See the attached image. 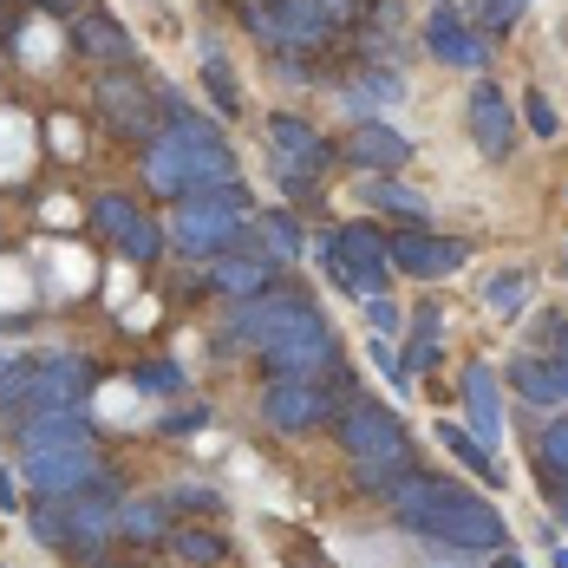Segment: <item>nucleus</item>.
Segmentation results:
<instances>
[{"mask_svg":"<svg viewBox=\"0 0 568 568\" xmlns=\"http://www.w3.org/2000/svg\"><path fill=\"white\" fill-rule=\"evenodd\" d=\"M366 203L393 210L398 223L425 229V196H418V190H405V183H393V176H366Z\"/></svg>","mask_w":568,"mask_h":568,"instance_id":"bb28decb","label":"nucleus"},{"mask_svg":"<svg viewBox=\"0 0 568 568\" xmlns=\"http://www.w3.org/2000/svg\"><path fill=\"white\" fill-rule=\"evenodd\" d=\"M386 255H393V268H405L412 282H445V275H457L470 262V242L432 235V229H405V235L386 242Z\"/></svg>","mask_w":568,"mask_h":568,"instance_id":"4468645a","label":"nucleus"},{"mask_svg":"<svg viewBox=\"0 0 568 568\" xmlns=\"http://www.w3.org/2000/svg\"><path fill=\"white\" fill-rule=\"evenodd\" d=\"M131 386H138V393H183V373H176L171 359H138V366H131Z\"/></svg>","mask_w":568,"mask_h":568,"instance_id":"72a5a7b5","label":"nucleus"},{"mask_svg":"<svg viewBox=\"0 0 568 568\" xmlns=\"http://www.w3.org/2000/svg\"><path fill=\"white\" fill-rule=\"evenodd\" d=\"M131 223H138V203H131V196L105 190V196L92 203V229H99L105 242H124V235H131Z\"/></svg>","mask_w":568,"mask_h":568,"instance_id":"cd10ccee","label":"nucleus"},{"mask_svg":"<svg viewBox=\"0 0 568 568\" xmlns=\"http://www.w3.org/2000/svg\"><path fill=\"white\" fill-rule=\"evenodd\" d=\"M242 27L275 53H314L341 33V13L327 0H242Z\"/></svg>","mask_w":568,"mask_h":568,"instance_id":"20e7f679","label":"nucleus"},{"mask_svg":"<svg viewBox=\"0 0 568 568\" xmlns=\"http://www.w3.org/2000/svg\"><path fill=\"white\" fill-rule=\"evenodd\" d=\"M366 314H373V327H379V334H393V327H398V307L386 301V294H373V301H366Z\"/></svg>","mask_w":568,"mask_h":568,"instance_id":"a19ab883","label":"nucleus"},{"mask_svg":"<svg viewBox=\"0 0 568 568\" xmlns=\"http://www.w3.org/2000/svg\"><path fill=\"white\" fill-rule=\"evenodd\" d=\"M425 53L457 65V72H477V65L490 59V40L464 20L457 0H432V7H425Z\"/></svg>","mask_w":568,"mask_h":568,"instance_id":"ddd939ff","label":"nucleus"},{"mask_svg":"<svg viewBox=\"0 0 568 568\" xmlns=\"http://www.w3.org/2000/svg\"><path fill=\"white\" fill-rule=\"evenodd\" d=\"M497 568H529L523 556H510V549H497Z\"/></svg>","mask_w":568,"mask_h":568,"instance_id":"a18cd8bd","label":"nucleus"},{"mask_svg":"<svg viewBox=\"0 0 568 568\" xmlns=\"http://www.w3.org/2000/svg\"><path fill=\"white\" fill-rule=\"evenodd\" d=\"M523 20V0H470V27L490 40V33H510Z\"/></svg>","mask_w":568,"mask_h":568,"instance_id":"473e14b6","label":"nucleus"},{"mask_svg":"<svg viewBox=\"0 0 568 568\" xmlns=\"http://www.w3.org/2000/svg\"><path fill=\"white\" fill-rule=\"evenodd\" d=\"M536 464L549 470V484H568V418H549L536 438Z\"/></svg>","mask_w":568,"mask_h":568,"instance_id":"7c9ffc66","label":"nucleus"},{"mask_svg":"<svg viewBox=\"0 0 568 568\" xmlns=\"http://www.w3.org/2000/svg\"><path fill=\"white\" fill-rule=\"evenodd\" d=\"M171 549L183 556V562H196V568H210V562L229 556V542L216 536V529H171Z\"/></svg>","mask_w":568,"mask_h":568,"instance_id":"c756f323","label":"nucleus"},{"mask_svg":"<svg viewBox=\"0 0 568 568\" xmlns=\"http://www.w3.org/2000/svg\"><path fill=\"white\" fill-rule=\"evenodd\" d=\"M307 307H314V301H307V294H294V287H262V294L235 301L229 334H235L242 346H255V353H262L268 341H282V334L301 321V314H307Z\"/></svg>","mask_w":568,"mask_h":568,"instance_id":"f8f14e48","label":"nucleus"},{"mask_svg":"<svg viewBox=\"0 0 568 568\" xmlns=\"http://www.w3.org/2000/svg\"><path fill=\"white\" fill-rule=\"evenodd\" d=\"M164 118H171V131H158L144 144V183L158 196L183 203V196H210V190L235 183V151L210 118H196L176 92H164Z\"/></svg>","mask_w":568,"mask_h":568,"instance_id":"f03ea898","label":"nucleus"},{"mask_svg":"<svg viewBox=\"0 0 568 568\" xmlns=\"http://www.w3.org/2000/svg\"><path fill=\"white\" fill-rule=\"evenodd\" d=\"M171 510H203V516H216V510H223V497H216L210 484H183V490H171Z\"/></svg>","mask_w":568,"mask_h":568,"instance_id":"4c0bfd02","label":"nucleus"},{"mask_svg":"<svg viewBox=\"0 0 568 568\" xmlns=\"http://www.w3.org/2000/svg\"><path fill=\"white\" fill-rule=\"evenodd\" d=\"M405 158H412V138L393 131L386 118H359L353 138H346V164H353L359 176H398Z\"/></svg>","mask_w":568,"mask_h":568,"instance_id":"dca6fc26","label":"nucleus"},{"mask_svg":"<svg viewBox=\"0 0 568 568\" xmlns=\"http://www.w3.org/2000/svg\"><path fill=\"white\" fill-rule=\"evenodd\" d=\"M203 85H210V105L223 118H242V85H235V72H229L223 47H210V40H203Z\"/></svg>","mask_w":568,"mask_h":568,"instance_id":"a878e982","label":"nucleus"},{"mask_svg":"<svg viewBox=\"0 0 568 568\" xmlns=\"http://www.w3.org/2000/svg\"><path fill=\"white\" fill-rule=\"evenodd\" d=\"M484 301H490L497 314H523V301H529V275H497V282L484 287Z\"/></svg>","mask_w":568,"mask_h":568,"instance_id":"c9c22d12","label":"nucleus"},{"mask_svg":"<svg viewBox=\"0 0 568 568\" xmlns=\"http://www.w3.org/2000/svg\"><path fill=\"white\" fill-rule=\"evenodd\" d=\"M92 105H99V124H105L112 138H131V144H151V138H158V105H151L144 79H131L124 65L99 72Z\"/></svg>","mask_w":568,"mask_h":568,"instance_id":"1a4fd4ad","label":"nucleus"},{"mask_svg":"<svg viewBox=\"0 0 568 568\" xmlns=\"http://www.w3.org/2000/svg\"><path fill=\"white\" fill-rule=\"evenodd\" d=\"M203 425H210V412H203V405H190V412L164 418V432H171V438H183V432H203Z\"/></svg>","mask_w":568,"mask_h":568,"instance_id":"ea45409f","label":"nucleus"},{"mask_svg":"<svg viewBox=\"0 0 568 568\" xmlns=\"http://www.w3.org/2000/svg\"><path fill=\"white\" fill-rule=\"evenodd\" d=\"M0 373H7V359H0Z\"/></svg>","mask_w":568,"mask_h":568,"instance_id":"09e8293b","label":"nucleus"},{"mask_svg":"<svg viewBox=\"0 0 568 568\" xmlns=\"http://www.w3.org/2000/svg\"><path fill=\"white\" fill-rule=\"evenodd\" d=\"M85 398H92V366L85 359H33L27 418H40V412H85Z\"/></svg>","mask_w":568,"mask_h":568,"instance_id":"2eb2a0df","label":"nucleus"},{"mask_svg":"<svg viewBox=\"0 0 568 568\" xmlns=\"http://www.w3.org/2000/svg\"><path fill=\"white\" fill-rule=\"evenodd\" d=\"M398 99H405V79H398V72H386V65H366V72H359V79L341 92V105L353 118H379L386 105H398Z\"/></svg>","mask_w":568,"mask_h":568,"instance_id":"5701e85b","label":"nucleus"},{"mask_svg":"<svg viewBox=\"0 0 568 568\" xmlns=\"http://www.w3.org/2000/svg\"><path fill=\"white\" fill-rule=\"evenodd\" d=\"M33 542H47V549H65L72 536H65V504L59 497H40L33 504Z\"/></svg>","mask_w":568,"mask_h":568,"instance_id":"f704fd0d","label":"nucleus"},{"mask_svg":"<svg viewBox=\"0 0 568 568\" xmlns=\"http://www.w3.org/2000/svg\"><path fill=\"white\" fill-rule=\"evenodd\" d=\"M262 248L275 262H301V223L287 210H262Z\"/></svg>","mask_w":568,"mask_h":568,"instance_id":"c85d7f7f","label":"nucleus"},{"mask_svg":"<svg viewBox=\"0 0 568 568\" xmlns=\"http://www.w3.org/2000/svg\"><path fill=\"white\" fill-rule=\"evenodd\" d=\"M510 393L523 398V405H562V379H556V359L516 353V359H510Z\"/></svg>","mask_w":568,"mask_h":568,"instance_id":"b1692460","label":"nucleus"},{"mask_svg":"<svg viewBox=\"0 0 568 568\" xmlns=\"http://www.w3.org/2000/svg\"><path fill=\"white\" fill-rule=\"evenodd\" d=\"M556 568H568V542H562V549H556Z\"/></svg>","mask_w":568,"mask_h":568,"instance_id":"49530a36","label":"nucleus"},{"mask_svg":"<svg viewBox=\"0 0 568 568\" xmlns=\"http://www.w3.org/2000/svg\"><path fill=\"white\" fill-rule=\"evenodd\" d=\"M92 418L85 412H40V418H20V452H40V445H92Z\"/></svg>","mask_w":568,"mask_h":568,"instance_id":"4be33fe9","label":"nucleus"},{"mask_svg":"<svg viewBox=\"0 0 568 568\" xmlns=\"http://www.w3.org/2000/svg\"><path fill=\"white\" fill-rule=\"evenodd\" d=\"M72 47H79L85 59H99L105 72H112V65H131V59H138L131 33L118 27V20L105 13V7H79V13H72Z\"/></svg>","mask_w":568,"mask_h":568,"instance_id":"a211bd4d","label":"nucleus"},{"mask_svg":"<svg viewBox=\"0 0 568 568\" xmlns=\"http://www.w3.org/2000/svg\"><path fill=\"white\" fill-rule=\"evenodd\" d=\"M398 366H405L412 379H418V373H432V366H438V334H412V346H405V359H398Z\"/></svg>","mask_w":568,"mask_h":568,"instance_id":"e433bc0d","label":"nucleus"},{"mask_svg":"<svg viewBox=\"0 0 568 568\" xmlns=\"http://www.w3.org/2000/svg\"><path fill=\"white\" fill-rule=\"evenodd\" d=\"M268 151H275V176H282V190H294V196H307V190L327 176V164H334V144H327L307 118H294V112L268 118Z\"/></svg>","mask_w":568,"mask_h":568,"instance_id":"6e6552de","label":"nucleus"},{"mask_svg":"<svg viewBox=\"0 0 568 568\" xmlns=\"http://www.w3.org/2000/svg\"><path fill=\"white\" fill-rule=\"evenodd\" d=\"M20 470H27L33 497H72L105 477V457H99V438L92 445H40V452H20Z\"/></svg>","mask_w":568,"mask_h":568,"instance_id":"9d476101","label":"nucleus"},{"mask_svg":"<svg viewBox=\"0 0 568 568\" xmlns=\"http://www.w3.org/2000/svg\"><path fill=\"white\" fill-rule=\"evenodd\" d=\"M438 445L470 470V477H484V484H504V470H497V452L477 438V432H464V425H438Z\"/></svg>","mask_w":568,"mask_h":568,"instance_id":"393cba45","label":"nucleus"},{"mask_svg":"<svg viewBox=\"0 0 568 568\" xmlns=\"http://www.w3.org/2000/svg\"><path fill=\"white\" fill-rule=\"evenodd\" d=\"M248 223V190L242 183H223V190H210V196H183L171 216V242L183 255H223L235 248V235Z\"/></svg>","mask_w":568,"mask_h":568,"instance_id":"39448f33","label":"nucleus"},{"mask_svg":"<svg viewBox=\"0 0 568 568\" xmlns=\"http://www.w3.org/2000/svg\"><path fill=\"white\" fill-rule=\"evenodd\" d=\"M393 516L412 529V536H425V542H445V549H477V556H497V549H510V523L504 510L490 504V497H477L470 484H452V477H425V470H412V477H398L393 484Z\"/></svg>","mask_w":568,"mask_h":568,"instance_id":"f257e3e1","label":"nucleus"},{"mask_svg":"<svg viewBox=\"0 0 568 568\" xmlns=\"http://www.w3.org/2000/svg\"><path fill=\"white\" fill-rule=\"evenodd\" d=\"M523 7H529V0H523Z\"/></svg>","mask_w":568,"mask_h":568,"instance_id":"8fccbe9b","label":"nucleus"},{"mask_svg":"<svg viewBox=\"0 0 568 568\" xmlns=\"http://www.w3.org/2000/svg\"><path fill=\"white\" fill-rule=\"evenodd\" d=\"M341 412V393L334 379H268L262 393V418L275 432H314V425H334Z\"/></svg>","mask_w":568,"mask_h":568,"instance_id":"9b49d317","label":"nucleus"},{"mask_svg":"<svg viewBox=\"0 0 568 568\" xmlns=\"http://www.w3.org/2000/svg\"><path fill=\"white\" fill-rule=\"evenodd\" d=\"M457 393H464V412H470V432L497 452V438H504V398H497V373H490V366H464Z\"/></svg>","mask_w":568,"mask_h":568,"instance_id":"aec40b11","label":"nucleus"},{"mask_svg":"<svg viewBox=\"0 0 568 568\" xmlns=\"http://www.w3.org/2000/svg\"><path fill=\"white\" fill-rule=\"evenodd\" d=\"M13 504H20V490H13V477L0 470V510H13Z\"/></svg>","mask_w":568,"mask_h":568,"instance_id":"79ce46f5","label":"nucleus"},{"mask_svg":"<svg viewBox=\"0 0 568 568\" xmlns=\"http://www.w3.org/2000/svg\"><path fill=\"white\" fill-rule=\"evenodd\" d=\"M464 124H470V138H477V151H484V158H510V144H516V112H510V99H504L497 85H470Z\"/></svg>","mask_w":568,"mask_h":568,"instance_id":"f3484780","label":"nucleus"},{"mask_svg":"<svg viewBox=\"0 0 568 568\" xmlns=\"http://www.w3.org/2000/svg\"><path fill=\"white\" fill-rule=\"evenodd\" d=\"M262 366H268V379H334V373H346L341 341H334V327L321 321V307H307L282 341L262 346Z\"/></svg>","mask_w":568,"mask_h":568,"instance_id":"0eeeda50","label":"nucleus"},{"mask_svg":"<svg viewBox=\"0 0 568 568\" xmlns=\"http://www.w3.org/2000/svg\"><path fill=\"white\" fill-rule=\"evenodd\" d=\"M556 379H562V398H568V346L556 353Z\"/></svg>","mask_w":568,"mask_h":568,"instance_id":"c03bdc74","label":"nucleus"},{"mask_svg":"<svg viewBox=\"0 0 568 568\" xmlns=\"http://www.w3.org/2000/svg\"><path fill=\"white\" fill-rule=\"evenodd\" d=\"M314 255H321V268L334 275V282L353 294V301H373V294H386L393 282V255H386V235L373 223H341L327 229L321 242H314Z\"/></svg>","mask_w":568,"mask_h":568,"instance_id":"7ed1b4c3","label":"nucleus"},{"mask_svg":"<svg viewBox=\"0 0 568 568\" xmlns=\"http://www.w3.org/2000/svg\"><path fill=\"white\" fill-rule=\"evenodd\" d=\"M164 242H171L164 229L151 223V216H138V223H131V235H124L118 248H124V262H138V268H151V262L164 255Z\"/></svg>","mask_w":568,"mask_h":568,"instance_id":"2f4dec72","label":"nucleus"},{"mask_svg":"<svg viewBox=\"0 0 568 568\" xmlns=\"http://www.w3.org/2000/svg\"><path fill=\"white\" fill-rule=\"evenodd\" d=\"M275 255L268 248H223V255H210V287H223L229 301H248V294H262V287H275Z\"/></svg>","mask_w":568,"mask_h":568,"instance_id":"6ab92c4d","label":"nucleus"},{"mask_svg":"<svg viewBox=\"0 0 568 568\" xmlns=\"http://www.w3.org/2000/svg\"><path fill=\"white\" fill-rule=\"evenodd\" d=\"M334 438H341V452L353 457V464H398V470H418V452H412L398 412L373 405V398H353V405L334 412Z\"/></svg>","mask_w":568,"mask_h":568,"instance_id":"423d86ee","label":"nucleus"},{"mask_svg":"<svg viewBox=\"0 0 568 568\" xmlns=\"http://www.w3.org/2000/svg\"><path fill=\"white\" fill-rule=\"evenodd\" d=\"M92 568H112V562H92Z\"/></svg>","mask_w":568,"mask_h":568,"instance_id":"de8ad7c7","label":"nucleus"},{"mask_svg":"<svg viewBox=\"0 0 568 568\" xmlns=\"http://www.w3.org/2000/svg\"><path fill=\"white\" fill-rule=\"evenodd\" d=\"M523 105H529V124H536V138H556V131H562V118L549 112V99H542V92H529Z\"/></svg>","mask_w":568,"mask_h":568,"instance_id":"58836bf2","label":"nucleus"},{"mask_svg":"<svg viewBox=\"0 0 568 568\" xmlns=\"http://www.w3.org/2000/svg\"><path fill=\"white\" fill-rule=\"evenodd\" d=\"M40 13H79V0H33Z\"/></svg>","mask_w":568,"mask_h":568,"instance_id":"37998d69","label":"nucleus"},{"mask_svg":"<svg viewBox=\"0 0 568 568\" xmlns=\"http://www.w3.org/2000/svg\"><path fill=\"white\" fill-rule=\"evenodd\" d=\"M171 497H131V504H118V536L131 549H158V542H171Z\"/></svg>","mask_w":568,"mask_h":568,"instance_id":"412c9836","label":"nucleus"}]
</instances>
